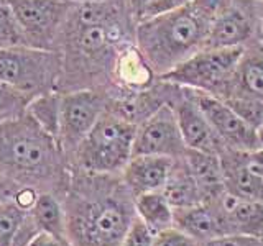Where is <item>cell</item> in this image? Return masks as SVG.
<instances>
[{
	"instance_id": "38",
	"label": "cell",
	"mask_w": 263,
	"mask_h": 246,
	"mask_svg": "<svg viewBox=\"0 0 263 246\" xmlns=\"http://www.w3.org/2000/svg\"><path fill=\"white\" fill-rule=\"evenodd\" d=\"M253 2H260V0H253Z\"/></svg>"
},
{
	"instance_id": "19",
	"label": "cell",
	"mask_w": 263,
	"mask_h": 246,
	"mask_svg": "<svg viewBox=\"0 0 263 246\" xmlns=\"http://www.w3.org/2000/svg\"><path fill=\"white\" fill-rule=\"evenodd\" d=\"M175 227L197 243H205L214 238L226 236L216 210L208 202L186 209H175Z\"/></svg>"
},
{
	"instance_id": "2",
	"label": "cell",
	"mask_w": 263,
	"mask_h": 246,
	"mask_svg": "<svg viewBox=\"0 0 263 246\" xmlns=\"http://www.w3.org/2000/svg\"><path fill=\"white\" fill-rule=\"evenodd\" d=\"M61 199L66 233L72 246H120L137 218L134 195L120 176L71 168L69 184Z\"/></svg>"
},
{
	"instance_id": "15",
	"label": "cell",
	"mask_w": 263,
	"mask_h": 246,
	"mask_svg": "<svg viewBox=\"0 0 263 246\" xmlns=\"http://www.w3.org/2000/svg\"><path fill=\"white\" fill-rule=\"evenodd\" d=\"M175 161L176 159L166 156L135 154L123 168L120 177L134 197L161 191L171 174Z\"/></svg>"
},
{
	"instance_id": "3",
	"label": "cell",
	"mask_w": 263,
	"mask_h": 246,
	"mask_svg": "<svg viewBox=\"0 0 263 246\" xmlns=\"http://www.w3.org/2000/svg\"><path fill=\"white\" fill-rule=\"evenodd\" d=\"M0 174L20 189L63 195L71 164L60 141L25 112L0 123Z\"/></svg>"
},
{
	"instance_id": "17",
	"label": "cell",
	"mask_w": 263,
	"mask_h": 246,
	"mask_svg": "<svg viewBox=\"0 0 263 246\" xmlns=\"http://www.w3.org/2000/svg\"><path fill=\"white\" fill-rule=\"evenodd\" d=\"M224 168L226 191L242 199L263 202V177L255 174L245 164L242 151L226 150L220 154Z\"/></svg>"
},
{
	"instance_id": "33",
	"label": "cell",
	"mask_w": 263,
	"mask_h": 246,
	"mask_svg": "<svg viewBox=\"0 0 263 246\" xmlns=\"http://www.w3.org/2000/svg\"><path fill=\"white\" fill-rule=\"evenodd\" d=\"M20 191H22L20 187H16L15 184H12L10 180H7L2 174H0V203L10 200V199H15V195Z\"/></svg>"
},
{
	"instance_id": "13",
	"label": "cell",
	"mask_w": 263,
	"mask_h": 246,
	"mask_svg": "<svg viewBox=\"0 0 263 246\" xmlns=\"http://www.w3.org/2000/svg\"><path fill=\"white\" fill-rule=\"evenodd\" d=\"M171 105L175 107L178 123L187 150H196L217 156H220L227 150L217 133L214 131V128L211 127L209 120L205 118L191 89L175 86Z\"/></svg>"
},
{
	"instance_id": "7",
	"label": "cell",
	"mask_w": 263,
	"mask_h": 246,
	"mask_svg": "<svg viewBox=\"0 0 263 246\" xmlns=\"http://www.w3.org/2000/svg\"><path fill=\"white\" fill-rule=\"evenodd\" d=\"M61 54L56 49L15 46L0 49V80L38 97L58 90Z\"/></svg>"
},
{
	"instance_id": "1",
	"label": "cell",
	"mask_w": 263,
	"mask_h": 246,
	"mask_svg": "<svg viewBox=\"0 0 263 246\" xmlns=\"http://www.w3.org/2000/svg\"><path fill=\"white\" fill-rule=\"evenodd\" d=\"M135 28L128 0L74 5L54 48L61 54L58 92L101 89L112 94L122 56L135 46Z\"/></svg>"
},
{
	"instance_id": "27",
	"label": "cell",
	"mask_w": 263,
	"mask_h": 246,
	"mask_svg": "<svg viewBox=\"0 0 263 246\" xmlns=\"http://www.w3.org/2000/svg\"><path fill=\"white\" fill-rule=\"evenodd\" d=\"M226 100L227 105H230L232 109L240 115V117L249 121L252 127L260 128L263 127V102L255 100V98H247V97H229L222 98Z\"/></svg>"
},
{
	"instance_id": "35",
	"label": "cell",
	"mask_w": 263,
	"mask_h": 246,
	"mask_svg": "<svg viewBox=\"0 0 263 246\" xmlns=\"http://www.w3.org/2000/svg\"><path fill=\"white\" fill-rule=\"evenodd\" d=\"M258 143H260V148H263V127L258 128Z\"/></svg>"
},
{
	"instance_id": "18",
	"label": "cell",
	"mask_w": 263,
	"mask_h": 246,
	"mask_svg": "<svg viewBox=\"0 0 263 246\" xmlns=\"http://www.w3.org/2000/svg\"><path fill=\"white\" fill-rule=\"evenodd\" d=\"M183 159L189 172L196 179L197 186H199L205 202L216 199L222 192H226L224 168H222L220 156L187 150Z\"/></svg>"
},
{
	"instance_id": "21",
	"label": "cell",
	"mask_w": 263,
	"mask_h": 246,
	"mask_svg": "<svg viewBox=\"0 0 263 246\" xmlns=\"http://www.w3.org/2000/svg\"><path fill=\"white\" fill-rule=\"evenodd\" d=\"M161 192L173 205V209H186L205 202L199 186L189 172L183 158L175 161V166H173L171 174L164 187L161 189Z\"/></svg>"
},
{
	"instance_id": "32",
	"label": "cell",
	"mask_w": 263,
	"mask_h": 246,
	"mask_svg": "<svg viewBox=\"0 0 263 246\" xmlns=\"http://www.w3.org/2000/svg\"><path fill=\"white\" fill-rule=\"evenodd\" d=\"M27 246H72L69 240H64V238H58L48 233H38Z\"/></svg>"
},
{
	"instance_id": "6",
	"label": "cell",
	"mask_w": 263,
	"mask_h": 246,
	"mask_svg": "<svg viewBox=\"0 0 263 246\" xmlns=\"http://www.w3.org/2000/svg\"><path fill=\"white\" fill-rule=\"evenodd\" d=\"M242 54L243 48H204L158 79L226 98Z\"/></svg>"
},
{
	"instance_id": "24",
	"label": "cell",
	"mask_w": 263,
	"mask_h": 246,
	"mask_svg": "<svg viewBox=\"0 0 263 246\" xmlns=\"http://www.w3.org/2000/svg\"><path fill=\"white\" fill-rule=\"evenodd\" d=\"M28 210L15 199L0 203V246H15L16 235L27 218Z\"/></svg>"
},
{
	"instance_id": "11",
	"label": "cell",
	"mask_w": 263,
	"mask_h": 246,
	"mask_svg": "<svg viewBox=\"0 0 263 246\" xmlns=\"http://www.w3.org/2000/svg\"><path fill=\"white\" fill-rule=\"evenodd\" d=\"M187 151L183 133H181L175 107L171 102L163 104L145 121L138 125L134 156L153 154L179 159Z\"/></svg>"
},
{
	"instance_id": "26",
	"label": "cell",
	"mask_w": 263,
	"mask_h": 246,
	"mask_svg": "<svg viewBox=\"0 0 263 246\" xmlns=\"http://www.w3.org/2000/svg\"><path fill=\"white\" fill-rule=\"evenodd\" d=\"M15 46H27V41L7 0L0 4V49Z\"/></svg>"
},
{
	"instance_id": "22",
	"label": "cell",
	"mask_w": 263,
	"mask_h": 246,
	"mask_svg": "<svg viewBox=\"0 0 263 246\" xmlns=\"http://www.w3.org/2000/svg\"><path fill=\"white\" fill-rule=\"evenodd\" d=\"M135 213L156 235L175 227V209L161 191L134 197Z\"/></svg>"
},
{
	"instance_id": "12",
	"label": "cell",
	"mask_w": 263,
	"mask_h": 246,
	"mask_svg": "<svg viewBox=\"0 0 263 246\" xmlns=\"http://www.w3.org/2000/svg\"><path fill=\"white\" fill-rule=\"evenodd\" d=\"M197 104L209 120L220 141L230 151L250 153L260 148L258 130L245 121L226 100L204 92L193 90Z\"/></svg>"
},
{
	"instance_id": "4",
	"label": "cell",
	"mask_w": 263,
	"mask_h": 246,
	"mask_svg": "<svg viewBox=\"0 0 263 246\" xmlns=\"http://www.w3.org/2000/svg\"><path fill=\"white\" fill-rule=\"evenodd\" d=\"M220 4L222 0H189L168 13L137 23L135 45L155 77L204 49Z\"/></svg>"
},
{
	"instance_id": "36",
	"label": "cell",
	"mask_w": 263,
	"mask_h": 246,
	"mask_svg": "<svg viewBox=\"0 0 263 246\" xmlns=\"http://www.w3.org/2000/svg\"><path fill=\"white\" fill-rule=\"evenodd\" d=\"M258 7H260V16H261V27H263V0L258 2Z\"/></svg>"
},
{
	"instance_id": "9",
	"label": "cell",
	"mask_w": 263,
	"mask_h": 246,
	"mask_svg": "<svg viewBox=\"0 0 263 246\" xmlns=\"http://www.w3.org/2000/svg\"><path fill=\"white\" fill-rule=\"evenodd\" d=\"M110 104V94L101 89L61 92L60 145L69 156L76 151Z\"/></svg>"
},
{
	"instance_id": "34",
	"label": "cell",
	"mask_w": 263,
	"mask_h": 246,
	"mask_svg": "<svg viewBox=\"0 0 263 246\" xmlns=\"http://www.w3.org/2000/svg\"><path fill=\"white\" fill-rule=\"evenodd\" d=\"M74 4H92V2H104V0H71Z\"/></svg>"
},
{
	"instance_id": "37",
	"label": "cell",
	"mask_w": 263,
	"mask_h": 246,
	"mask_svg": "<svg viewBox=\"0 0 263 246\" xmlns=\"http://www.w3.org/2000/svg\"><path fill=\"white\" fill-rule=\"evenodd\" d=\"M2 2H7V0H0V4H2Z\"/></svg>"
},
{
	"instance_id": "8",
	"label": "cell",
	"mask_w": 263,
	"mask_h": 246,
	"mask_svg": "<svg viewBox=\"0 0 263 246\" xmlns=\"http://www.w3.org/2000/svg\"><path fill=\"white\" fill-rule=\"evenodd\" d=\"M27 46L54 49L74 8L71 0H8Z\"/></svg>"
},
{
	"instance_id": "20",
	"label": "cell",
	"mask_w": 263,
	"mask_h": 246,
	"mask_svg": "<svg viewBox=\"0 0 263 246\" xmlns=\"http://www.w3.org/2000/svg\"><path fill=\"white\" fill-rule=\"evenodd\" d=\"M28 218L38 233H48L68 240L66 212L61 195L54 192H40L28 209Z\"/></svg>"
},
{
	"instance_id": "28",
	"label": "cell",
	"mask_w": 263,
	"mask_h": 246,
	"mask_svg": "<svg viewBox=\"0 0 263 246\" xmlns=\"http://www.w3.org/2000/svg\"><path fill=\"white\" fill-rule=\"evenodd\" d=\"M155 233L138 217L130 225L120 246H153Z\"/></svg>"
},
{
	"instance_id": "25",
	"label": "cell",
	"mask_w": 263,
	"mask_h": 246,
	"mask_svg": "<svg viewBox=\"0 0 263 246\" xmlns=\"http://www.w3.org/2000/svg\"><path fill=\"white\" fill-rule=\"evenodd\" d=\"M33 97L0 80V123L13 120L28 110Z\"/></svg>"
},
{
	"instance_id": "16",
	"label": "cell",
	"mask_w": 263,
	"mask_h": 246,
	"mask_svg": "<svg viewBox=\"0 0 263 246\" xmlns=\"http://www.w3.org/2000/svg\"><path fill=\"white\" fill-rule=\"evenodd\" d=\"M229 97H247L263 102V39L243 48L226 98Z\"/></svg>"
},
{
	"instance_id": "29",
	"label": "cell",
	"mask_w": 263,
	"mask_h": 246,
	"mask_svg": "<svg viewBox=\"0 0 263 246\" xmlns=\"http://www.w3.org/2000/svg\"><path fill=\"white\" fill-rule=\"evenodd\" d=\"M153 246H199V243L194 241L191 236H187L176 227H173L156 233Z\"/></svg>"
},
{
	"instance_id": "23",
	"label": "cell",
	"mask_w": 263,
	"mask_h": 246,
	"mask_svg": "<svg viewBox=\"0 0 263 246\" xmlns=\"http://www.w3.org/2000/svg\"><path fill=\"white\" fill-rule=\"evenodd\" d=\"M35 118L41 128H45L51 136L60 141V112H61V92L53 90L35 97L27 110ZM63 148V146H61Z\"/></svg>"
},
{
	"instance_id": "30",
	"label": "cell",
	"mask_w": 263,
	"mask_h": 246,
	"mask_svg": "<svg viewBox=\"0 0 263 246\" xmlns=\"http://www.w3.org/2000/svg\"><path fill=\"white\" fill-rule=\"evenodd\" d=\"M199 246H263V236L226 235L214 238L211 241L199 243Z\"/></svg>"
},
{
	"instance_id": "31",
	"label": "cell",
	"mask_w": 263,
	"mask_h": 246,
	"mask_svg": "<svg viewBox=\"0 0 263 246\" xmlns=\"http://www.w3.org/2000/svg\"><path fill=\"white\" fill-rule=\"evenodd\" d=\"M243 159L252 172L263 177V148H258V150L250 153H243Z\"/></svg>"
},
{
	"instance_id": "5",
	"label": "cell",
	"mask_w": 263,
	"mask_h": 246,
	"mask_svg": "<svg viewBox=\"0 0 263 246\" xmlns=\"http://www.w3.org/2000/svg\"><path fill=\"white\" fill-rule=\"evenodd\" d=\"M137 130L135 123L107 109L69 156L71 168L90 174L120 176L134 156Z\"/></svg>"
},
{
	"instance_id": "10",
	"label": "cell",
	"mask_w": 263,
	"mask_h": 246,
	"mask_svg": "<svg viewBox=\"0 0 263 246\" xmlns=\"http://www.w3.org/2000/svg\"><path fill=\"white\" fill-rule=\"evenodd\" d=\"M257 39H263L258 2L222 0L204 48H245Z\"/></svg>"
},
{
	"instance_id": "14",
	"label": "cell",
	"mask_w": 263,
	"mask_h": 246,
	"mask_svg": "<svg viewBox=\"0 0 263 246\" xmlns=\"http://www.w3.org/2000/svg\"><path fill=\"white\" fill-rule=\"evenodd\" d=\"M216 210L224 235L263 236V202L222 192L208 202Z\"/></svg>"
}]
</instances>
